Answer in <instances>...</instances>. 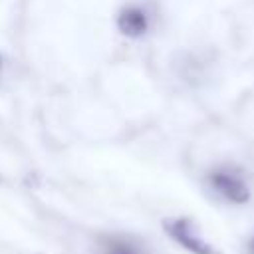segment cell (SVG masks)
<instances>
[{"mask_svg":"<svg viewBox=\"0 0 254 254\" xmlns=\"http://www.w3.org/2000/svg\"><path fill=\"white\" fill-rule=\"evenodd\" d=\"M208 185L210 189L222 196L226 202L232 204H244L250 200V189L246 185V179L236 167L222 165L208 173Z\"/></svg>","mask_w":254,"mask_h":254,"instance_id":"cell-1","label":"cell"},{"mask_svg":"<svg viewBox=\"0 0 254 254\" xmlns=\"http://www.w3.org/2000/svg\"><path fill=\"white\" fill-rule=\"evenodd\" d=\"M165 232L185 250H189L190 254H220L210 242H206L198 230L194 228L192 220L179 216V218H167L163 222Z\"/></svg>","mask_w":254,"mask_h":254,"instance_id":"cell-2","label":"cell"},{"mask_svg":"<svg viewBox=\"0 0 254 254\" xmlns=\"http://www.w3.org/2000/svg\"><path fill=\"white\" fill-rule=\"evenodd\" d=\"M117 28L121 34L129 36V38H139L147 32L149 28V20L143 8L139 6H127L119 12L117 16Z\"/></svg>","mask_w":254,"mask_h":254,"instance_id":"cell-3","label":"cell"},{"mask_svg":"<svg viewBox=\"0 0 254 254\" xmlns=\"http://www.w3.org/2000/svg\"><path fill=\"white\" fill-rule=\"evenodd\" d=\"M101 254H143L141 248L131 242L129 238H121V236H111L103 242V250Z\"/></svg>","mask_w":254,"mask_h":254,"instance_id":"cell-4","label":"cell"},{"mask_svg":"<svg viewBox=\"0 0 254 254\" xmlns=\"http://www.w3.org/2000/svg\"><path fill=\"white\" fill-rule=\"evenodd\" d=\"M248 252L254 254V234H252V238H250V242H248Z\"/></svg>","mask_w":254,"mask_h":254,"instance_id":"cell-5","label":"cell"},{"mask_svg":"<svg viewBox=\"0 0 254 254\" xmlns=\"http://www.w3.org/2000/svg\"><path fill=\"white\" fill-rule=\"evenodd\" d=\"M0 65H2V58H0Z\"/></svg>","mask_w":254,"mask_h":254,"instance_id":"cell-6","label":"cell"}]
</instances>
